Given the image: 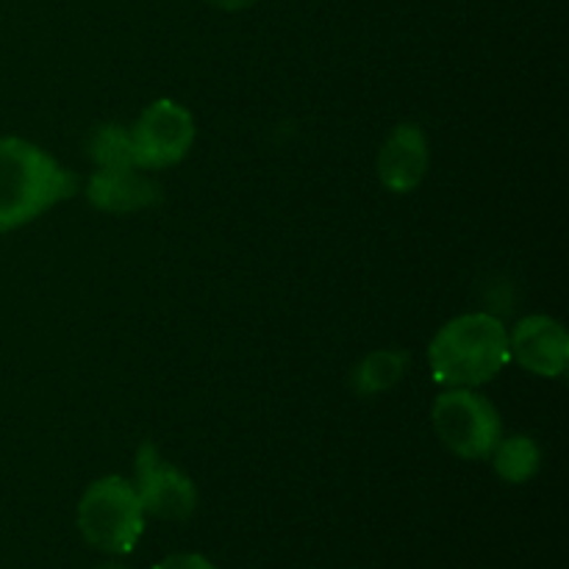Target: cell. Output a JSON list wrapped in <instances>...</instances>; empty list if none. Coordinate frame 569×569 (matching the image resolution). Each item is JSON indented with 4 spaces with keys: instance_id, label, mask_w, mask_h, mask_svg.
<instances>
[{
    "instance_id": "6da1fadb",
    "label": "cell",
    "mask_w": 569,
    "mask_h": 569,
    "mask_svg": "<svg viewBox=\"0 0 569 569\" xmlns=\"http://www.w3.org/2000/svg\"><path fill=\"white\" fill-rule=\"evenodd\" d=\"M72 192L76 178L53 156L26 139H0V231L37 220Z\"/></svg>"
},
{
    "instance_id": "7a4b0ae2",
    "label": "cell",
    "mask_w": 569,
    "mask_h": 569,
    "mask_svg": "<svg viewBox=\"0 0 569 569\" xmlns=\"http://www.w3.org/2000/svg\"><path fill=\"white\" fill-rule=\"evenodd\" d=\"M428 361L433 381L442 387H481L492 381L509 361V333L492 315H461L433 337Z\"/></svg>"
},
{
    "instance_id": "3957f363",
    "label": "cell",
    "mask_w": 569,
    "mask_h": 569,
    "mask_svg": "<svg viewBox=\"0 0 569 569\" xmlns=\"http://www.w3.org/2000/svg\"><path fill=\"white\" fill-rule=\"evenodd\" d=\"M78 531L103 553H131L144 533V509L133 483L120 476H106L89 483L78 503Z\"/></svg>"
},
{
    "instance_id": "277c9868",
    "label": "cell",
    "mask_w": 569,
    "mask_h": 569,
    "mask_svg": "<svg viewBox=\"0 0 569 569\" xmlns=\"http://www.w3.org/2000/svg\"><path fill=\"white\" fill-rule=\"evenodd\" d=\"M433 428L445 448L459 459H489L495 445L503 439L500 415L483 395L472 389H448L433 403Z\"/></svg>"
},
{
    "instance_id": "5b68a950",
    "label": "cell",
    "mask_w": 569,
    "mask_h": 569,
    "mask_svg": "<svg viewBox=\"0 0 569 569\" xmlns=\"http://www.w3.org/2000/svg\"><path fill=\"white\" fill-rule=\"evenodd\" d=\"M194 142V120L176 100H156L131 128L133 164L139 170H164L187 159Z\"/></svg>"
},
{
    "instance_id": "8992f818",
    "label": "cell",
    "mask_w": 569,
    "mask_h": 569,
    "mask_svg": "<svg viewBox=\"0 0 569 569\" xmlns=\"http://www.w3.org/2000/svg\"><path fill=\"white\" fill-rule=\"evenodd\" d=\"M137 498L144 515L159 520L183 522L198 509V489L192 478L183 476L178 467L167 465L159 450L150 442H142L137 450Z\"/></svg>"
},
{
    "instance_id": "52a82bcc",
    "label": "cell",
    "mask_w": 569,
    "mask_h": 569,
    "mask_svg": "<svg viewBox=\"0 0 569 569\" xmlns=\"http://www.w3.org/2000/svg\"><path fill=\"white\" fill-rule=\"evenodd\" d=\"M509 356L539 378H559L567 370L569 339L553 317L533 315L517 322L509 337Z\"/></svg>"
},
{
    "instance_id": "ba28073f",
    "label": "cell",
    "mask_w": 569,
    "mask_h": 569,
    "mask_svg": "<svg viewBox=\"0 0 569 569\" xmlns=\"http://www.w3.org/2000/svg\"><path fill=\"white\" fill-rule=\"evenodd\" d=\"M87 200L106 214H133L161 200V187L139 167H98L87 183Z\"/></svg>"
},
{
    "instance_id": "9c48e42d",
    "label": "cell",
    "mask_w": 569,
    "mask_h": 569,
    "mask_svg": "<svg viewBox=\"0 0 569 569\" xmlns=\"http://www.w3.org/2000/svg\"><path fill=\"white\" fill-rule=\"evenodd\" d=\"M428 172V139L420 126L403 122L395 128L378 153V178L389 192L406 194L422 183Z\"/></svg>"
},
{
    "instance_id": "30bf717a",
    "label": "cell",
    "mask_w": 569,
    "mask_h": 569,
    "mask_svg": "<svg viewBox=\"0 0 569 569\" xmlns=\"http://www.w3.org/2000/svg\"><path fill=\"white\" fill-rule=\"evenodd\" d=\"M406 367H409V356L400 350H376L356 365L350 387L361 398H372L392 389L406 376Z\"/></svg>"
},
{
    "instance_id": "8fae6325",
    "label": "cell",
    "mask_w": 569,
    "mask_h": 569,
    "mask_svg": "<svg viewBox=\"0 0 569 569\" xmlns=\"http://www.w3.org/2000/svg\"><path fill=\"white\" fill-rule=\"evenodd\" d=\"M492 465L503 481L526 483L539 472V448L528 437L500 439L492 450Z\"/></svg>"
},
{
    "instance_id": "7c38bea8",
    "label": "cell",
    "mask_w": 569,
    "mask_h": 569,
    "mask_svg": "<svg viewBox=\"0 0 569 569\" xmlns=\"http://www.w3.org/2000/svg\"><path fill=\"white\" fill-rule=\"evenodd\" d=\"M89 156L98 167H137L133 164L131 131L122 126H100L89 139Z\"/></svg>"
},
{
    "instance_id": "4fadbf2b",
    "label": "cell",
    "mask_w": 569,
    "mask_h": 569,
    "mask_svg": "<svg viewBox=\"0 0 569 569\" xmlns=\"http://www.w3.org/2000/svg\"><path fill=\"white\" fill-rule=\"evenodd\" d=\"M153 569H217V567L200 553H176L161 559Z\"/></svg>"
},
{
    "instance_id": "5bb4252c",
    "label": "cell",
    "mask_w": 569,
    "mask_h": 569,
    "mask_svg": "<svg viewBox=\"0 0 569 569\" xmlns=\"http://www.w3.org/2000/svg\"><path fill=\"white\" fill-rule=\"evenodd\" d=\"M206 3L222 11H242V9H250V6L261 3V0H206Z\"/></svg>"
},
{
    "instance_id": "9a60e30c",
    "label": "cell",
    "mask_w": 569,
    "mask_h": 569,
    "mask_svg": "<svg viewBox=\"0 0 569 569\" xmlns=\"http://www.w3.org/2000/svg\"><path fill=\"white\" fill-rule=\"evenodd\" d=\"M98 569H131V567H122V565H106V567H98Z\"/></svg>"
}]
</instances>
